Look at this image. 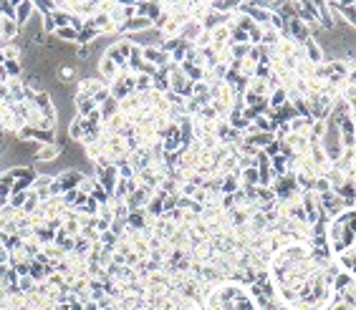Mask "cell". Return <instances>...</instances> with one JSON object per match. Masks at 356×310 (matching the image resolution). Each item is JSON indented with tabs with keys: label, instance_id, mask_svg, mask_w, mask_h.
I'll return each instance as SVG.
<instances>
[{
	"label": "cell",
	"instance_id": "1",
	"mask_svg": "<svg viewBox=\"0 0 356 310\" xmlns=\"http://www.w3.org/2000/svg\"><path fill=\"white\" fill-rule=\"evenodd\" d=\"M271 283L288 310H326L334 278L308 242H290L271 257Z\"/></svg>",
	"mask_w": 356,
	"mask_h": 310
},
{
	"label": "cell",
	"instance_id": "2",
	"mask_svg": "<svg viewBox=\"0 0 356 310\" xmlns=\"http://www.w3.org/2000/svg\"><path fill=\"white\" fill-rule=\"evenodd\" d=\"M326 237L336 265L356 278V207L339 212L331 220Z\"/></svg>",
	"mask_w": 356,
	"mask_h": 310
},
{
	"label": "cell",
	"instance_id": "3",
	"mask_svg": "<svg viewBox=\"0 0 356 310\" xmlns=\"http://www.w3.org/2000/svg\"><path fill=\"white\" fill-rule=\"evenodd\" d=\"M202 310H260L253 293L240 283H220L205 298Z\"/></svg>",
	"mask_w": 356,
	"mask_h": 310
},
{
	"label": "cell",
	"instance_id": "4",
	"mask_svg": "<svg viewBox=\"0 0 356 310\" xmlns=\"http://www.w3.org/2000/svg\"><path fill=\"white\" fill-rule=\"evenodd\" d=\"M129 53H132V43L122 41V43H116V46H111V48H109L106 58H111L114 63H124V58H127Z\"/></svg>",
	"mask_w": 356,
	"mask_h": 310
},
{
	"label": "cell",
	"instance_id": "5",
	"mask_svg": "<svg viewBox=\"0 0 356 310\" xmlns=\"http://www.w3.org/2000/svg\"><path fill=\"white\" fill-rule=\"evenodd\" d=\"M51 184H53L51 177H36V184H33V187H36V197L43 199V197L51 192Z\"/></svg>",
	"mask_w": 356,
	"mask_h": 310
},
{
	"label": "cell",
	"instance_id": "6",
	"mask_svg": "<svg viewBox=\"0 0 356 310\" xmlns=\"http://www.w3.org/2000/svg\"><path fill=\"white\" fill-rule=\"evenodd\" d=\"M58 152H61V147H58L56 142H51V144H43V149L38 152V159H43V161H46V159H53V156L58 154Z\"/></svg>",
	"mask_w": 356,
	"mask_h": 310
},
{
	"label": "cell",
	"instance_id": "7",
	"mask_svg": "<svg viewBox=\"0 0 356 310\" xmlns=\"http://www.w3.org/2000/svg\"><path fill=\"white\" fill-rule=\"evenodd\" d=\"M33 8H36L33 3H23V5H18V8H15V20H18V23H25Z\"/></svg>",
	"mask_w": 356,
	"mask_h": 310
},
{
	"label": "cell",
	"instance_id": "8",
	"mask_svg": "<svg viewBox=\"0 0 356 310\" xmlns=\"http://www.w3.org/2000/svg\"><path fill=\"white\" fill-rule=\"evenodd\" d=\"M149 18H134V20H127L124 23V30H142V28H149Z\"/></svg>",
	"mask_w": 356,
	"mask_h": 310
},
{
	"label": "cell",
	"instance_id": "9",
	"mask_svg": "<svg viewBox=\"0 0 356 310\" xmlns=\"http://www.w3.org/2000/svg\"><path fill=\"white\" fill-rule=\"evenodd\" d=\"M99 68H101V74L109 78V81L116 76V68H114V61H111V58H101V66H99Z\"/></svg>",
	"mask_w": 356,
	"mask_h": 310
},
{
	"label": "cell",
	"instance_id": "10",
	"mask_svg": "<svg viewBox=\"0 0 356 310\" xmlns=\"http://www.w3.org/2000/svg\"><path fill=\"white\" fill-rule=\"evenodd\" d=\"M56 36L58 38H66V41H78V30L71 28V25H66V28H58L56 30Z\"/></svg>",
	"mask_w": 356,
	"mask_h": 310
},
{
	"label": "cell",
	"instance_id": "11",
	"mask_svg": "<svg viewBox=\"0 0 356 310\" xmlns=\"http://www.w3.org/2000/svg\"><path fill=\"white\" fill-rule=\"evenodd\" d=\"M144 58H149V61H157V63L167 61V56H164V53H159V51H154V48H144Z\"/></svg>",
	"mask_w": 356,
	"mask_h": 310
},
{
	"label": "cell",
	"instance_id": "12",
	"mask_svg": "<svg viewBox=\"0 0 356 310\" xmlns=\"http://www.w3.org/2000/svg\"><path fill=\"white\" fill-rule=\"evenodd\" d=\"M339 8H341L344 18H349V20L356 25V3H351V5H339Z\"/></svg>",
	"mask_w": 356,
	"mask_h": 310
},
{
	"label": "cell",
	"instance_id": "13",
	"mask_svg": "<svg viewBox=\"0 0 356 310\" xmlns=\"http://www.w3.org/2000/svg\"><path fill=\"white\" fill-rule=\"evenodd\" d=\"M303 43H306V48H308V51H311V58H313V61H321V51H318V48H316V43H313V41H311V38H306V41H303Z\"/></svg>",
	"mask_w": 356,
	"mask_h": 310
},
{
	"label": "cell",
	"instance_id": "14",
	"mask_svg": "<svg viewBox=\"0 0 356 310\" xmlns=\"http://www.w3.org/2000/svg\"><path fill=\"white\" fill-rule=\"evenodd\" d=\"M71 136H73V139H81V121H78V119L73 121V126H71Z\"/></svg>",
	"mask_w": 356,
	"mask_h": 310
}]
</instances>
